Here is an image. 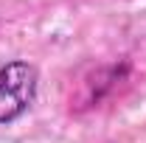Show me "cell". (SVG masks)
<instances>
[{
    "mask_svg": "<svg viewBox=\"0 0 146 143\" xmlns=\"http://www.w3.org/2000/svg\"><path fill=\"white\" fill-rule=\"evenodd\" d=\"M39 73L31 62H6L0 68V124H14L23 118L36 98Z\"/></svg>",
    "mask_w": 146,
    "mask_h": 143,
    "instance_id": "1",
    "label": "cell"
}]
</instances>
